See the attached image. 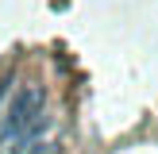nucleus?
Returning <instances> with one entry per match:
<instances>
[{"label": "nucleus", "instance_id": "obj_3", "mask_svg": "<svg viewBox=\"0 0 158 154\" xmlns=\"http://www.w3.org/2000/svg\"><path fill=\"white\" fill-rule=\"evenodd\" d=\"M0 100H4V85H0Z\"/></svg>", "mask_w": 158, "mask_h": 154}, {"label": "nucleus", "instance_id": "obj_2", "mask_svg": "<svg viewBox=\"0 0 158 154\" xmlns=\"http://www.w3.org/2000/svg\"><path fill=\"white\" fill-rule=\"evenodd\" d=\"M12 154H35V139H15Z\"/></svg>", "mask_w": 158, "mask_h": 154}, {"label": "nucleus", "instance_id": "obj_1", "mask_svg": "<svg viewBox=\"0 0 158 154\" xmlns=\"http://www.w3.org/2000/svg\"><path fill=\"white\" fill-rule=\"evenodd\" d=\"M43 104H46L43 85H35V81L19 85V89H15V96L8 100V108H4L0 143H8V139H23V135H27V127L39 120V116H43Z\"/></svg>", "mask_w": 158, "mask_h": 154}]
</instances>
